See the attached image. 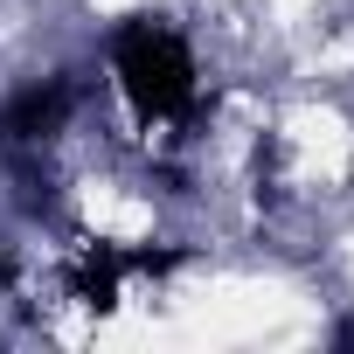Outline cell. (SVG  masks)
I'll return each instance as SVG.
<instances>
[{"label": "cell", "mask_w": 354, "mask_h": 354, "mask_svg": "<svg viewBox=\"0 0 354 354\" xmlns=\"http://www.w3.org/2000/svg\"><path fill=\"white\" fill-rule=\"evenodd\" d=\"M8 278H15V257H8V250H0V285H8Z\"/></svg>", "instance_id": "5"}, {"label": "cell", "mask_w": 354, "mask_h": 354, "mask_svg": "<svg viewBox=\"0 0 354 354\" xmlns=\"http://www.w3.org/2000/svg\"><path fill=\"white\" fill-rule=\"evenodd\" d=\"M333 347H354V319H347V326H340V333H333Z\"/></svg>", "instance_id": "4"}, {"label": "cell", "mask_w": 354, "mask_h": 354, "mask_svg": "<svg viewBox=\"0 0 354 354\" xmlns=\"http://www.w3.org/2000/svg\"><path fill=\"white\" fill-rule=\"evenodd\" d=\"M70 104H77V91L63 84V77H49V84H28V91H15L8 104H0V139H49V132H63V118H70Z\"/></svg>", "instance_id": "2"}, {"label": "cell", "mask_w": 354, "mask_h": 354, "mask_svg": "<svg viewBox=\"0 0 354 354\" xmlns=\"http://www.w3.org/2000/svg\"><path fill=\"white\" fill-rule=\"evenodd\" d=\"M118 271H125V250L97 243V250L77 264V299H84L91 313H111V306H118Z\"/></svg>", "instance_id": "3"}, {"label": "cell", "mask_w": 354, "mask_h": 354, "mask_svg": "<svg viewBox=\"0 0 354 354\" xmlns=\"http://www.w3.org/2000/svg\"><path fill=\"white\" fill-rule=\"evenodd\" d=\"M111 70L139 118H181L195 104V56L174 28H160V15H132L111 35Z\"/></svg>", "instance_id": "1"}]
</instances>
